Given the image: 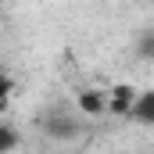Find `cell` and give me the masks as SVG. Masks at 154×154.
Returning a JSON list of instances; mask_svg holds the SVG:
<instances>
[{
  "label": "cell",
  "mask_w": 154,
  "mask_h": 154,
  "mask_svg": "<svg viewBox=\"0 0 154 154\" xmlns=\"http://www.w3.org/2000/svg\"><path fill=\"white\" fill-rule=\"evenodd\" d=\"M125 118L136 122V125H143V129H154V90H140V93L133 97Z\"/></svg>",
  "instance_id": "1"
},
{
  "label": "cell",
  "mask_w": 154,
  "mask_h": 154,
  "mask_svg": "<svg viewBox=\"0 0 154 154\" xmlns=\"http://www.w3.org/2000/svg\"><path fill=\"white\" fill-rule=\"evenodd\" d=\"M79 108H82L86 115H100V111L108 108V97L97 93V90H86V93H79Z\"/></svg>",
  "instance_id": "3"
},
{
  "label": "cell",
  "mask_w": 154,
  "mask_h": 154,
  "mask_svg": "<svg viewBox=\"0 0 154 154\" xmlns=\"http://www.w3.org/2000/svg\"><path fill=\"white\" fill-rule=\"evenodd\" d=\"M11 97H14V79L0 72V115L11 108Z\"/></svg>",
  "instance_id": "5"
},
{
  "label": "cell",
  "mask_w": 154,
  "mask_h": 154,
  "mask_svg": "<svg viewBox=\"0 0 154 154\" xmlns=\"http://www.w3.org/2000/svg\"><path fill=\"white\" fill-rule=\"evenodd\" d=\"M18 140H22V136H18V129H14L11 122H4V118H0V154H11L14 147H18Z\"/></svg>",
  "instance_id": "4"
},
{
  "label": "cell",
  "mask_w": 154,
  "mask_h": 154,
  "mask_svg": "<svg viewBox=\"0 0 154 154\" xmlns=\"http://www.w3.org/2000/svg\"><path fill=\"white\" fill-rule=\"evenodd\" d=\"M136 50H140V57H154V29H147V32L140 36Z\"/></svg>",
  "instance_id": "6"
},
{
  "label": "cell",
  "mask_w": 154,
  "mask_h": 154,
  "mask_svg": "<svg viewBox=\"0 0 154 154\" xmlns=\"http://www.w3.org/2000/svg\"><path fill=\"white\" fill-rule=\"evenodd\" d=\"M133 97H136V90L133 86H111V97H108V108L115 111V115L125 118V111H129V104H133Z\"/></svg>",
  "instance_id": "2"
}]
</instances>
